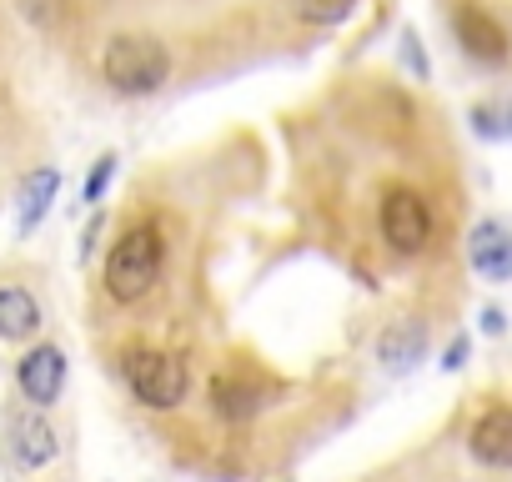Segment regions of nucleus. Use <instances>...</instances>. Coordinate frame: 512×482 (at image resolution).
Returning <instances> with one entry per match:
<instances>
[{
  "instance_id": "1",
  "label": "nucleus",
  "mask_w": 512,
  "mask_h": 482,
  "mask_svg": "<svg viewBox=\"0 0 512 482\" xmlns=\"http://www.w3.org/2000/svg\"><path fill=\"white\" fill-rule=\"evenodd\" d=\"M166 267V241L156 226H131L106 257V292L116 302H141Z\"/></svg>"
},
{
  "instance_id": "2",
  "label": "nucleus",
  "mask_w": 512,
  "mask_h": 482,
  "mask_svg": "<svg viewBox=\"0 0 512 482\" xmlns=\"http://www.w3.org/2000/svg\"><path fill=\"white\" fill-rule=\"evenodd\" d=\"M101 76L121 96H151L171 76V51L156 36H111V46L101 56Z\"/></svg>"
},
{
  "instance_id": "3",
  "label": "nucleus",
  "mask_w": 512,
  "mask_h": 482,
  "mask_svg": "<svg viewBox=\"0 0 512 482\" xmlns=\"http://www.w3.org/2000/svg\"><path fill=\"white\" fill-rule=\"evenodd\" d=\"M121 372H126V387L136 392L141 407L171 412L176 402H186L191 377H186V367H181L171 352H146V347H136V352H126Z\"/></svg>"
},
{
  "instance_id": "4",
  "label": "nucleus",
  "mask_w": 512,
  "mask_h": 482,
  "mask_svg": "<svg viewBox=\"0 0 512 482\" xmlns=\"http://www.w3.org/2000/svg\"><path fill=\"white\" fill-rule=\"evenodd\" d=\"M377 226H382V241L397 252V257H417L427 241H432V211L417 191L407 186H392L382 196V211H377Z\"/></svg>"
},
{
  "instance_id": "5",
  "label": "nucleus",
  "mask_w": 512,
  "mask_h": 482,
  "mask_svg": "<svg viewBox=\"0 0 512 482\" xmlns=\"http://www.w3.org/2000/svg\"><path fill=\"white\" fill-rule=\"evenodd\" d=\"M467 262L482 282H507L512 277V231L502 221H477L467 236Z\"/></svg>"
},
{
  "instance_id": "6",
  "label": "nucleus",
  "mask_w": 512,
  "mask_h": 482,
  "mask_svg": "<svg viewBox=\"0 0 512 482\" xmlns=\"http://www.w3.org/2000/svg\"><path fill=\"white\" fill-rule=\"evenodd\" d=\"M16 377H21V392H26L31 407H51L61 397V387H66V352L61 347H31L21 357Z\"/></svg>"
},
{
  "instance_id": "7",
  "label": "nucleus",
  "mask_w": 512,
  "mask_h": 482,
  "mask_svg": "<svg viewBox=\"0 0 512 482\" xmlns=\"http://www.w3.org/2000/svg\"><path fill=\"white\" fill-rule=\"evenodd\" d=\"M452 26H457V41H462V51H467L472 61H487V66L507 61V36H502V26H497L487 11H477V6H462Z\"/></svg>"
},
{
  "instance_id": "8",
  "label": "nucleus",
  "mask_w": 512,
  "mask_h": 482,
  "mask_svg": "<svg viewBox=\"0 0 512 482\" xmlns=\"http://www.w3.org/2000/svg\"><path fill=\"white\" fill-rule=\"evenodd\" d=\"M56 427L41 417V412H21L16 422H11V457H16V467H26V472H36V467H46L51 457H56Z\"/></svg>"
},
{
  "instance_id": "9",
  "label": "nucleus",
  "mask_w": 512,
  "mask_h": 482,
  "mask_svg": "<svg viewBox=\"0 0 512 482\" xmlns=\"http://www.w3.org/2000/svg\"><path fill=\"white\" fill-rule=\"evenodd\" d=\"M467 447L487 467H512V407H492L487 417H477Z\"/></svg>"
},
{
  "instance_id": "10",
  "label": "nucleus",
  "mask_w": 512,
  "mask_h": 482,
  "mask_svg": "<svg viewBox=\"0 0 512 482\" xmlns=\"http://www.w3.org/2000/svg\"><path fill=\"white\" fill-rule=\"evenodd\" d=\"M422 352H427V332L417 322H397L377 337V362L392 367V372H412L422 362Z\"/></svg>"
},
{
  "instance_id": "11",
  "label": "nucleus",
  "mask_w": 512,
  "mask_h": 482,
  "mask_svg": "<svg viewBox=\"0 0 512 482\" xmlns=\"http://www.w3.org/2000/svg\"><path fill=\"white\" fill-rule=\"evenodd\" d=\"M211 402H216V412L221 417H231V422H241V417H251V412H262V402H267V387H256V382H246V377H216L211 382Z\"/></svg>"
},
{
  "instance_id": "12",
  "label": "nucleus",
  "mask_w": 512,
  "mask_h": 482,
  "mask_svg": "<svg viewBox=\"0 0 512 482\" xmlns=\"http://www.w3.org/2000/svg\"><path fill=\"white\" fill-rule=\"evenodd\" d=\"M56 191H61V171L41 166V171H31V176H26V186H21V211H16V226H21V236L41 226V216L51 211Z\"/></svg>"
},
{
  "instance_id": "13",
  "label": "nucleus",
  "mask_w": 512,
  "mask_h": 482,
  "mask_svg": "<svg viewBox=\"0 0 512 482\" xmlns=\"http://www.w3.org/2000/svg\"><path fill=\"white\" fill-rule=\"evenodd\" d=\"M41 327V307H36V297L26 292V287H6L0 292V337H31Z\"/></svg>"
},
{
  "instance_id": "14",
  "label": "nucleus",
  "mask_w": 512,
  "mask_h": 482,
  "mask_svg": "<svg viewBox=\"0 0 512 482\" xmlns=\"http://www.w3.org/2000/svg\"><path fill=\"white\" fill-rule=\"evenodd\" d=\"M292 6H297V16L307 26H342L357 0H292Z\"/></svg>"
},
{
  "instance_id": "15",
  "label": "nucleus",
  "mask_w": 512,
  "mask_h": 482,
  "mask_svg": "<svg viewBox=\"0 0 512 482\" xmlns=\"http://www.w3.org/2000/svg\"><path fill=\"white\" fill-rule=\"evenodd\" d=\"M472 131L487 136V141H502V136H512V111H502V106H472Z\"/></svg>"
},
{
  "instance_id": "16",
  "label": "nucleus",
  "mask_w": 512,
  "mask_h": 482,
  "mask_svg": "<svg viewBox=\"0 0 512 482\" xmlns=\"http://www.w3.org/2000/svg\"><path fill=\"white\" fill-rule=\"evenodd\" d=\"M111 176H116V156H101V161H96V171L86 176V191H81V196H86V201L96 206V201L106 196V186H111Z\"/></svg>"
},
{
  "instance_id": "17",
  "label": "nucleus",
  "mask_w": 512,
  "mask_h": 482,
  "mask_svg": "<svg viewBox=\"0 0 512 482\" xmlns=\"http://www.w3.org/2000/svg\"><path fill=\"white\" fill-rule=\"evenodd\" d=\"M402 56H407L412 76L422 81V76H427V61H422V41H417V31H402Z\"/></svg>"
},
{
  "instance_id": "18",
  "label": "nucleus",
  "mask_w": 512,
  "mask_h": 482,
  "mask_svg": "<svg viewBox=\"0 0 512 482\" xmlns=\"http://www.w3.org/2000/svg\"><path fill=\"white\" fill-rule=\"evenodd\" d=\"M467 347H472L467 337H452V342H447V352H442V372H457V367L467 362Z\"/></svg>"
},
{
  "instance_id": "19",
  "label": "nucleus",
  "mask_w": 512,
  "mask_h": 482,
  "mask_svg": "<svg viewBox=\"0 0 512 482\" xmlns=\"http://www.w3.org/2000/svg\"><path fill=\"white\" fill-rule=\"evenodd\" d=\"M482 332H487V337H502V332H507V317H502L497 307H487V312H482Z\"/></svg>"
}]
</instances>
